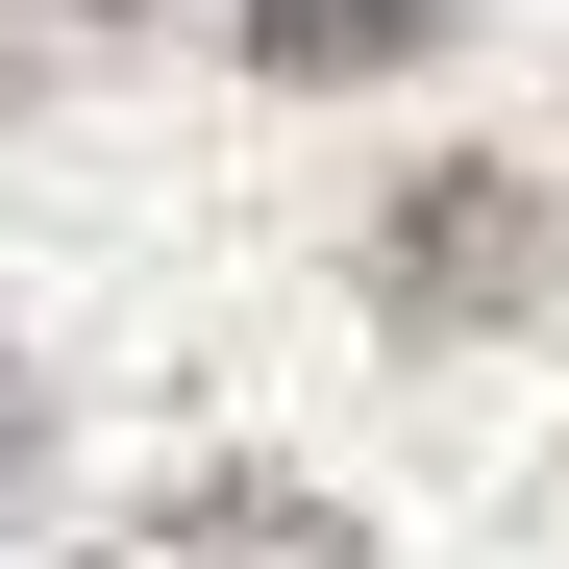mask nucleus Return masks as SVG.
Masks as SVG:
<instances>
[{
	"label": "nucleus",
	"mask_w": 569,
	"mask_h": 569,
	"mask_svg": "<svg viewBox=\"0 0 569 569\" xmlns=\"http://www.w3.org/2000/svg\"><path fill=\"white\" fill-rule=\"evenodd\" d=\"M0 470H26V322H0Z\"/></svg>",
	"instance_id": "4"
},
{
	"label": "nucleus",
	"mask_w": 569,
	"mask_h": 569,
	"mask_svg": "<svg viewBox=\"0 0 569 569\" xmlns=\"http://www.w3.org/2000/svg\"><path fill=\"white\" fill-rule=\"evenodd\" d=\"M446 0H248V74L272 100H347V74H421Z\"/></svg>",
	"instance_id": "3"
},
{
	"label": "nucleus",
	"mask_w": 569,
	"mask_h": 569,
	"mask_svg": "<svg viewBox=\"0 0 569 569\" xmlns=\"http://www.w3.org/2000/svg\"><path fill=\"white\" fill-rule=\"evenodd\" d=\"M545 272H569L545 173H421V199L371 223V322L397 347H496V322H545Z\"/></svg>",
	"instance_id": "1"
},
{
	"label": "nucleus",
	"mask_w": 569,
	"mask_h": 569,
	"mask_svg": "<svg viewBox=\"0 0 569 569\" xmlns=\"http://www.w3.org/2000/svg\"><path fill=\"white\" fill-rule=\"evenodd\" d=\"M124 569H371V520L298 496V470H173V496L124 520Z\"/></svg>",
	"instance_id": "2"
}]
</instances>
